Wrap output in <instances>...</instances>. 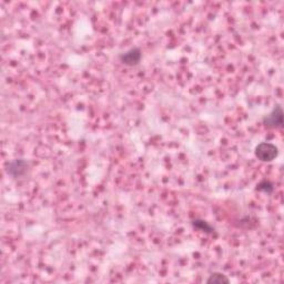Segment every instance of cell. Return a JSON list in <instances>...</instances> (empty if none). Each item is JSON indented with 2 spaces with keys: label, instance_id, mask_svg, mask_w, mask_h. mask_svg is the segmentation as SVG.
<instances>
[{
  "label": "cell",
  "instance_id": "obj_1",
  "mask_svg": "<svg viewBox=\"0 0 284 284\" xmlns=\"http://www.w3.org/2000/svg\"><path fill=\"white\" fill-rule=\"evenodd\" d=\"M254 155L262 162H271L279 155L278 147L271 142H261L254 149Z\"/></svg>",
  "mask_w": 284,
  "mask_h": 284
},
{
  "label": "cell",
  "instance_id": "obj_5",
  "mask_svg": "<svg viewBox=\"0 0 284 284\" xmlns=\"http://www.w3.org/2000/svg\"><path fill=\"white\" fill-rule=\"evenodd\" d=\"M206 283L209 284H222V283H230V279L225 274L221 272H213L209 278L206 279Z\"/></svg>",
  "mask_w": 284,
  "mask_h": 284
},
{
  "label": "cell",
  "instance_id": "obj_7",
  "mask_svg": "<svg viewBox=\"0 0 284 284\" xmlns=\"http://www.w3.org/2000/svg\"><path fill=\"white\" fill-rule=\"evenodd\" d=\"M257 190L264 192V193H272L273 191V185L271 184L270 181L268 180H263L260 182V184L257 186Z\"/></svg>",
  "mask_w": 284,
  "mask_h": 284
},
{
  "label": "cell",
  "instance_id": "obj_4",
  "mask_svg": "<svg viewBox=\"0 0 284 284\" xmlns=\"http://www.w3.org/2000/svg\"><path fill=\"white\" fill-rule=\"evenodd\" d=\"M28 169V162L23 159H14L8 163L7 172L13 178H18L25 175Z\"/></svg>",
  "mask_w": 284,
  "mask_h": 284
},
{
  "label": "cell",
  "instance_id": "obj_3",
  "mask_svg": "<svg viewBox=\"0 0 284 284\" xmlns=\"http://www.w3.org/2000/svg\"><path fill=\"white\" fill-rule=\"evenodd\" d=\"M141 58L142 52L140 48L138 47L131 48V49H129L128 51L123 52V54L119 56L120 61L127 66H137L141 61Z\"/></svg>",
  "mask_w": 284,
  "mask_h": 284
},
{
  "label": "cell",
  "instance_id": "obj_6",
  "mask_svg": "<svg viewBox=\"0 0 284 284\" xmlns=\"http://www.w3.org/2000/svg\"><path fill=\"white\" fill-rule=\"evenodd\" d=\"M192 224H193V227L196 228V229H199L201 231H204V232H208V233H212L214 232V229L211 227V225L206 222V221L204 220H200V219H196L194 220L193 222H192Z\"/></svg>",
  "mask_w": 284,
  "mask_h": 284
},
{
  "label": "cell",
  "instance_id": "obj_2",
  "mask_svg": "<svg viewBox=\"0 0 284 284\" xmlns=\"http://www.w3.org/2000/svg\"><path fill=\"white\" fill-rule=\"evenodd\" d=\"M264 127L269 129H280L283 127V111L280 105H274L272 111L263 118Z\"/></svg>",
  "mask_w": 284,
  "mask_h": 284
}]
</instances>
